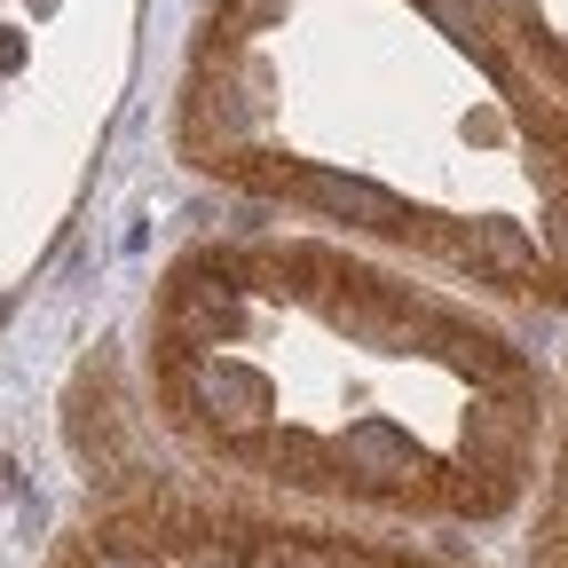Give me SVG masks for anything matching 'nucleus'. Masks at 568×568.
<instances>
[{
    "label": "nucleus",
    "instance_id": "1",
    "mask_svg": "<svg viewBox=\"0 0 568 568\" xmlns=\"http://www.w3.org/2000/svg\"><path fill=\"white\" fill-rule=\"evenodd\" d=\"M545 568H568V450H560V489H552V521H545Z\"/></svg>",
    "mask_w": 568,
    "mask_h": 568
}]
</instances>
